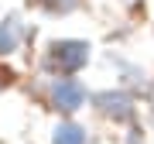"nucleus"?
I'll list each match as a JSON object with an SVG mask.
<instances>
[{
  "label": "nucleus",
  "mask_w": 154,
  "mask_h": 144,
  "mask_svg": "<svg viewBox=\"0 0 154 144\" xmlns=\"http://www.w3.org/2000/svg\"><path fill=\"white\" fill-rule=\"evenodd\" d=\"M86 141H89L86 137V127H79V124H72V120L58 124L55 134H51V144H86Z\"/></svg>",
  "instance_id": "nucleus-5"
},
{
  "label": "nucleus",
  "mask_w": 154,
  "mask_h": 144,
  "mask_svg": "<svg viewBox=\"0 0 154 144\" xmlns=\"http://www.w3.org/2000/svg\"><path fill=\"white\" fill-rule=\"evenodd\" d=\"M21 21L17 17H7V21H0V55H11V52L21 45Z\"/></svg>",
  "instance_id": "nucleus-4"
},
{
  "label": "nucleus",
  "mask_w": 154,
  "mask_h": 144,
  "mask_svg": "<svg viewBox=\"0 0 154 144\" xmlns=\"http://www.w3.org/2000/svg\"><path fill=\"white\" fill-rule=\"evenodd\" d=\"M96 106H99V113H106V117H113V120H130L134 117V100L127 93H120V89H106V93H99L96 96Z\"/></svg>",
  "instance_id": "nucleus-3"
},
{
  "label": "nucleus",
  "mask_w": 154,
  "mask_h": 144,
  "mask_svg": "<svg viewBox=\"0 0 154 144\" xmlns=\"http://www.w3.org/2000/svg\"><path fill=\"white\" fill-rule=\"evenodd\" d=\"M51 103H55V110L62 113H75L79 106L86 103V86L79 83V79H55V86H51Z\"/></svg>",
  "instance_id": "nucleus-2"
},
{
  "label": "nucleus",
  "mask_w": 154,
  "mask_h": 144,
  "mask_svg": "<svg viewBox=\"0 0 154 144\" xmlns=\"http://www.w3.org/2000/svg\"><path fill=\"white\" fill-rule=\"evenodd\" d=\"M38 4L45 7V11H51V14H65L75 7V0H38Z\"/></svg>",
  "instance_id": "nucleus-6"
},
{
  "label": "nucleus",
  "mask_w": 154,
  "mask_h": 144,
  "mask_svg": "<svg viewBox=\"0 0 154 144\" xmlns=\"http://www.w3.org/2000/svg\"><path fill=\"white\" fill-rule=\"evenodd\" d=\"M89 62V45L86 41H75V38H65V41H55L48 52V65L58 69L62 76H72L79 72Z\"/></svg>",
  "instance_id": "nucleus-1"
}]
</instances>
